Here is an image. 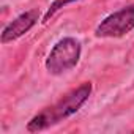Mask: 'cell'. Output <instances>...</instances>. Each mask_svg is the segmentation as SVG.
<instances>
[{
  "label": "cell",
  "mask_w": 134,
  "mask_h": 134,
  "mask_svg": "<svg viewBox=\"0 0 134 134\" xmlns=\"http://www.w3.org/2000/svg\"><path fill=\"white\" fill-rule=\"evenodd\" d=\"M134 29V3L109 14L95 29L98 38H120Z\"/></svg>",
  "instance_id": "3957f363"
},
{
  "label": "cell",
  "mask_w": 134,
  "mask_h": 134,
  "mask_svg": "<svg viewBox=\"0 0 134 134\" xmlns=\"http://www.w3.org/2000/svg\"><path fill=\"white\" fill-rule=\"evenodd\" d=\"M93 90L92 82H84L77 88L71 90L70 93H66L60 101L52 104L51 107H46L40 114H36L29 123H27V131L29 132H38L44 131L54 125H58L60 121L66 120L68 117L74 115L90 98Z\"/></svg>",
  "instance_id": "6da1fadb"
},
{
  "label": "cell",
  "mask_w": 134,
  "mask_h": 134,
  "mask_svg": "<svg viewBox=\"0 0 134 134\" xmlns=\"http://www.w3.org/2000/svg\"><path fill=\"white\" fill-rule=\"evenodd\" d=\"M81 54H82L81 41L73 36H65L58 40L51 49L44 63L46 70L54 76H60L66 71L76 68V65L79 63V58H81Z\"/></svg>",
  "instance_id": "7a4b0ae2"
},
{
  "label": "cell",
  "mask_w": 134,
  "mask_h": 134,
  "mask_svg": "<svg viewBox=\"0 0 134 134\" xmlns=\"http://www.w3.org/2000/svg\"><path fill=\"white\" fill-rule=\"evenodd\" d=\"M40 19V11L36 8L33 10H29L22 14H19L14 21H11L3 30H2V35H0V41L2 44H7V43H11L21 36H24L27 32H30L35 24L38 22Z\"/></svg>",
  "instance_id": "277c9868"
},
{
  "label": "cell",
  "mask_w": 134,
  "mask_h": 134,
  "mask_svg": "<svg viewBox=\"0 0 134 134\" xmlns=\"http://www.w3.org/2000/svg\"><path fill=\"white\" fill-rule=\"evenodd\" d=\"M73 2H76V0H55V2H52L51 7L47 8V11L44 13V16H43V24H47V22L51 21V18H52L58 10L65 8L66 5H70V3H73Z\"/></svg>",
  "instance_id": "5b68a950"
}]
</instances>
